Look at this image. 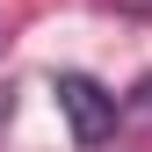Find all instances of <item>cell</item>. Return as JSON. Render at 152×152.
<instances>
[{
  "instance_id": "6da1fadb",
  "label": "cell",
  "mask_w": 152,
  "mask_h": 152,
  "mask_svg": "<svg viewBox=\"0 0 152 152\" xmlns=\"http://www.w3.org/2000/svg\"><path fill=\"white\" fill-rule=\"evenodd\" d=\"M58 109H65V123H72L80 145L116 138V94L102 80H87V72H58Z\"/></svg>"
},
{
  "instance_id": "7a4b0ae2",
  "label": "cell",
  "mask_w": 152,
  "mask_h": 152,
  "mask_svg": "<svg viewBox=\"0 0 152 152\" xmlns=\"http://www.w3.org/2000/svg\"><path fill=\"white\" fill-rule=\"evenodd\" d=\"M138 109H152V80H138Z\"/></svg>"
}]
</instances>
